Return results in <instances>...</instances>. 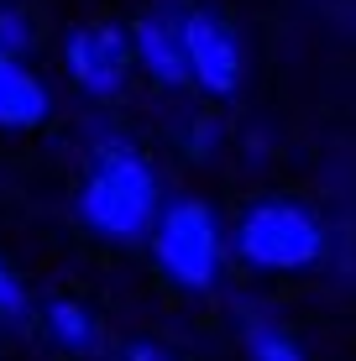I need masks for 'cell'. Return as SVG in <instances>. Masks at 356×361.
Returning <instances> with one entry per match:
<instances>
[{"label":"cell","instance_id":"cell-1","mask_svg":"<svg viewBox=\"0 0 356 361\" xmlns=\"http://www.w3.org/2000/svg\"><path fill=\"white\" fill-rule=\"evenodd\" d=\"M157 209H163V189H157V168L142 147L110 136L90 152V168H84L79 183V220L94 235L126 246L142 241L152 231Z\"/></svg>","mask_w":356,"mask_h":361},{"label":"cell","instance_id":"cell-9","mask_svg":"<svg viewBox=\"0 0 356 361\" xmlns=\"http://www.w3.org/2000/svg\"><path fill=\"white\" fill-rule=\"evenodd\" d=\"M241 341H247L252 361H309L299 351V341L267 314H241Z\"/></svg>","mask_w":356,"mask_h":361},{"label":"cell","instance_id":"cell-3","mask_svg":"<svg viewBox=\"0 0 356 361\" xmlns=\"http://www.w3.org/2000/svg\"><path fill=\"white\" fill-rule=\"evenodd\" d=\"M252 272H309L325 257V226L299 199H257L241 209L231 241Z\"/></svg>","mask_w":356,"mask_h":361},{"label":"cell","instance_id":"cell-8","mask_svg":"<svg viewBox=\"0 0 356 361\" xmlns=\"http://www.w3.org/2000/svg\"><path fill=\"white\" fill-rule=\"evenodd\" d=\"M42 325H47V335H53L63 351H73V356L100 351V319H94L79 298H47V304H42Z\"/></svg>","mask_w":356,"mask_h":361},{"label":"cell","instance_id":"cell-10","mask_svg":"<svg viewBox=\"0 0 356 361\" xmlns=\"http://www.w3.org/2000/svg\"><path fill=\"white\" fill-rule=\"evenodd\" d=\"M27 314H32V293H27V283H21V272L0 257V319L21 325Z\"/></svg>","mask_w":356,"mask_h":361},{"label":"cell","instance_id":"cell-12","mask_svg":"<svg viewBox=\"0 0 356 361\" xmlns=\"http://www.w3.org/2000/svg\"><path fill=\"white\" fill-rule=\"evenodd\" d=\"M121 361H178L173 351H163L157 341H131L126 351H121Z\"/></svg>","mask_w":356,"mask_h":361},{"label":"cell","instance_id":"cell-2","mask_svg":"<svg viewBox=\"0 0 356 361\" xmlns=\"http://www.w3.org/2000/svg\"><path fill=\"white\" fill-rule=\"evenodd\" d=\"M147 241H152L157 272L173 288H183V293L220 288V278H226V226H220V215L204 199H194V194L168 199L157 209Z\"/></svg>","mask_w":356,"mask_h":361},{"label":"cell","instance_id":"cell-4","mask_svg":"<svg viewBox=\"0 0 356 361\" xmlns=\"http://www.w3.org/2000/svg\"><path fill=\"white\" fill-rule=\"evenodd\" d=\"M178 37H183V63H189V84L215 99L236 94L241 79H247V47L241 37L231 32L226 16L194 6V11H178Z\"/></svg>","mask_w":356,"mask_h":361},{"label":"cell","instance_id":"cell-5","mask_svg":"<svg viewBox=\"0 0 356 361\" xmlns=\"http://www.w3.org/2000/svg\"><path fill=\"white\" fill-rule=\"evenodd\" d=\"M63 68L90 99H116L131 84V37L116 21H84L63 37Z\"/></svg>","mask_w":356,"mask_h":361},{"label":"cell","instance_id":"cell-6","mask_svg":"<svg viewBox=\"0 0 356 361\" xmlns=\"http://www.w3.org/2000/svg\"><path fill=\"white\" fill-rule=\"evenodd\" d=\"M131 37V68H142L152 84L163 90H183L189 84V63H183V37H178V16L173 11H147L137 16Z\"/></svg>","mask_w":356,"mask_h":361},{"label":"cell","instance_id":"cell-7","mask_svg":"<svg viewBox=\"0 0 356 361\" xmlns=\"http://www.w3.org/2000/svg\"><path fill=\"white\" fill-rule=\"evenodd\" d=\"M53 116V90L21 58L0 53V131H32Z\"/></svg>","mask_w":356,"mask_h":361},{"label":"cell","instance_id":"cell-11","mask_svg":"<svg viewBox=\"0 0 356 361\" xmlns=\"http://www.w3.org/2000/svg\"><path fill=\"white\" fill-rule=\"evenodd\" d=\"M32 42H37V32H32L27 11L0 6V53H6V58H27V53H32Z\"/></svg>","mask_w":356,"mask_h":361}]
</instances>
